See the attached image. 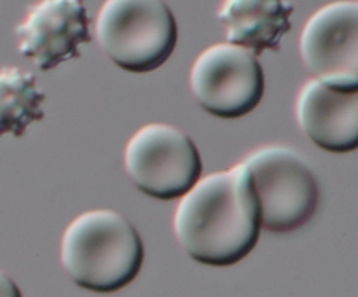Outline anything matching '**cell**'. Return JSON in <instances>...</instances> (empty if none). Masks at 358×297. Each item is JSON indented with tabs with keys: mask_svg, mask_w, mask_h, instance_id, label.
Masks as SVG:
<instances>
[{
	"mask_svg": "<svg viewBox=\"0 0 358 297\" xmlns=\"http://www.w3.org/2000/svg\"><path fill=\"white\" fill-rule=\"evenodd\" d=\"M261 210L243 163L199 178L178 201L173 231L199 264L227 268L243 261L261 236Z\"/></svg>",
	"mask_w": 358,
	"mask_h": 297,
	"instance_id": "6da1fadb",
	"label": "cell"
},
{
	"mask_svg": "<svg viewBox=\"0 0 358 297\" xmlns=\"http://www.w3.org/2000/svg\"><path fill=\"white\" fill-rule=\"evenodd\" d=\"M59 261L80 289L117 292L138 276L143 241L136 227L115 210H90L63 231Z\"/></svg>",
	"mask_w": 358,
	"mask_h": 297,
	"instance_id": "7a4b0ae2",
	"label": "cell"
},
{
	"mask_svg": "<svg viewBox=\"0 0 358 297\" xmlns=\"http://www.w3.org/2000/svg\"><path fill=\"white\" fill-rule=\"evenodd\" d=\"M94 35L119 68L147 73L170 58L178 27L170 7L159 0H108L98 13Z\"/></svg>",
	"mask_w": 358,
	"mask_h": 297,
	"instance_id": "3957f363",
	"label": "cell"
},
{
	"mask_svg": "<svg viewBox=\"0 0 358 297\" xmlns=\"http://www.w3.org/2000/svg\"><path fill=\"white\" fill-rule=\"evenodd\" d=\"M243 164L252 175L266 231L285 234L310 222L320 203V185L297 150L287 145L259 147Z\"/></svg>",
	"mask_w": 358,
	"mask_h": 297,
	"instance_id": "277c9868",
	"label": "cell"
},
{
	"mask_svg": "<svg viewBox=\"0 0 358 297\" xmlns=\"http://www.w3.org/2000/svg\"><path fill=\"white\" fill-rule=\"evenodd\" d=\"M124 168L133 184L150 198H182L201 178V156L180 128L166 122L142 126L124 149Z\"/></svg>",
	"mask_w": 358,
	"mask_h": 297,
	"instance_id": "5b68a950",
	"label": "cell"
},
{
	"mask_svg": "<svg viewBox=\"0 0 358 297\" xmlns=\"http://www.w3.org/2000/svg\"><path fill=\"white\" fill-rule=\"evenodd\" d=\"M189 86L203 110L219 119H240L261 103L264 70L247 49L213 44L192 63Z\"/></svg>",
	"mask_w": 358,
	"mask_h": 297,
	"instance_id": "8992f818",
	"label": "cell"
},
{
	"mask_svg": "<svg viewBox=\"0 0 358 297\" xmlns=\"http://www.w3.org/2000/svg\"><path fill=\"white\" fill-rule=\"evenodd\" d=\"M299 52L315 80L358 89V3L339 0L320 7L304 24Z\"/></svg>",
	"mask_w": 358,
	"mask_h": 297,
	"instance_id": "52a82bcc",
	"label": "cell"
},
{
	"mask_svg": "<svg viewBox=\"0 0 358 297\" xmlns=\"http://www.w3.org/2000/svg\"><path fill=\"white\" fill-rule=\"evenodd\" d=\"M87 21L79 0H42L16 27L17 49L48 72L80 56V45L91 41Z\"/></svg>",
	"mask_w": 358,
	"mask_h": 297,
	"instance_id": "ba28073f",
	"label": "cell"
},
{
	"mask_svg": "<svg viewBox=\"0 0 358 297\" xmlns=\"http://www.w3.org/2000/svg\"><path fill=\"white\" fill-rule=\"evenodd\" d=\"M297 124L329 152H353L358 147V89H339L308 80L296 100Z\"/></svg>",
	"mask_w": 358,
	"mask_h": 297,
	"instance_id": "9c48e42d",
	"label": "cell"
},
{
	"mask_svg": "<svg viewBox=\"0 0 358 297\" xmlns=\"http://www.w3.org/2000/svg\"><path fill=\"white\" fill-rule=\"evenodd\" d=\"M292 3L280 0H226L217 16L226 24L227 44L257 58L266 51H278L283 35L292 28Z\"/></svg>",
	"mask_w": 358,
	"mask_h": 297,
	"instance_id": "30bf717a",
	"label": "cell"
},
{
	"mask_svg": "<svg viewBox=\"0 0 358 297\" xmlns=\"http://www.w3.org/2000/svg\"><path fill=\"white\" fill-rule=\"evenodd\" d=\"M44 100L35 73L17 66L0 68V136H23L31 122L42 121Z\"/></svg>",
	"mask_w": 358,
	"mask_h": 297,
	"instance_id": "8fae6325",
	"label": "cell"
},
{
	"mask_svg": "<svg viewBox=\"0 0 358 297\" xmlns=\"http://www.w3.org/2000/svg\"><path fill=\"white\" fill-rule=\"evenodd\" d=\"M0 297H23L16 282L2 269H0Z\"/></svg>",
	"mask_w": 358,
	"mask_h": 297,
	"instance_id": "7c38bea8",
	"label": "cell"
}]
</instances>
